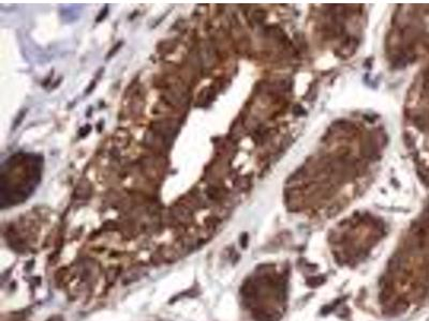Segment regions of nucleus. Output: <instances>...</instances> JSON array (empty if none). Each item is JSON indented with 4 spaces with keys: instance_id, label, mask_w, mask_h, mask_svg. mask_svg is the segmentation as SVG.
<instances>
[{
    "instance_id": "obj_1",
    "label": "nucleus",
    "mask_w": 429,
    "mask_h": 321,
    "mask_svg": "<svg viewBox=\"0 0 429 321\" xmlns=\"http://www.w3.org/2000/svg\"><path fill=\"white\" fill-rule=\"evenodd\" d=\"M289 270L285 264L266 263L246 281L241 294L255 321H279L287 310Z\"/></svg>"
}]
</instances>
